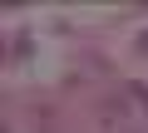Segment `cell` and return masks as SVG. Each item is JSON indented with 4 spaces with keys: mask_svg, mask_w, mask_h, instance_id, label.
Listing matches in <instances>:
<instances>
[{
    "mask_svg": "<svg viewBox=\"0 0 148 133\" xmlns=\"http://www.w3.org/2000/svg\"><path fill=\"white\" fill-rule=\"evenodd\" d=\"M10 54H15V59H30V54H35V40H30V35H15Z\"/></svg>",
    "mask_w": 148,
    "mask_h": 133,
    "instance_id": "obj_1",
    "label": "cell"
},
{
    "mask_svg": "<svg viewBox=\"0 0 148 133\" xmlns=\"http://www.w3.org/2000/svg\"><path fill=\"white\" fill-rule=\"evenodd\" d=\"M128 94H133V104H143V108H148V89H143V84H128Z\"/></svg>",
    "mask_w": 148,
    "mask_h": 133,
    "instance_id": "obj_2",
    "label": "cell"
},
{
    "mask_svg": "<svg viewBox=\"0 0 148 133\" xmlns=\"http://www.w3.org/2000/svg\"><path fill=\"white\" fill-rule=\"evenodd\" d=\"M133 49H138V54L148 59V30H138V40H133Z\"/></svg>",
    "mask_w": 148,
    "mask_h": 133,
    "instance_id": "obj_3",
    "label": "cell"
}]
</instances>
